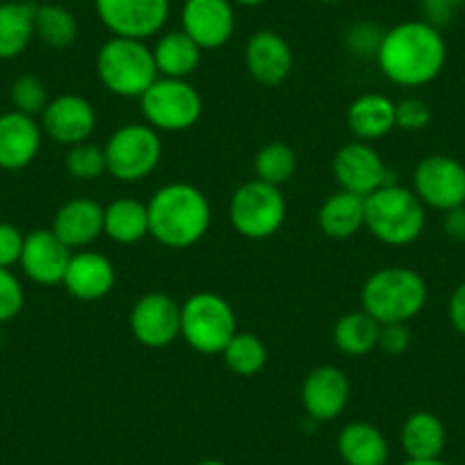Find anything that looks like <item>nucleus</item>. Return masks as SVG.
<instances>
[{
	"label": "nucleus",
	"mask_w": 465,
	"mask_h": 465,
	"mask_svg": "<svg viewBox=\"0 0 465 465\" xmlns=\"http://www.w3.org/2000/svg\"><path fill=\"white\" fill-rule=\"evenodd\" d=\"M231 3L240 7H261L262 3H267V0H231Z\"/></svg>",
	"instance_id": "c03bdc74"
},
{
	"label": "nucleus",
	"mask_w": 465,
	"mask_h": 465,
	"mask_svg": "<svg viewBox=\"0 0 465 465\" xmlns=\"http://www.w3.org/2000/svg\"><path fill=\"white\" fill-rule=\"evenodd\" d=\"M223 365L238 377H253V374L262 372L267 365L270 351H267L265 342L253 333H235L231 342L223 347L222 351Z\"/></svg>",
	"instance_id": "7c9ffc66"
},
{
	"label": "nucleus",
	"mask_w": 465,
	"mask_h": 465,
	"mask_svg": "<svg viewBox=\"0 0 465 465\" xmlns=\"http://www.w3.org/2000/svg\"><path fill=\"white\" fill-rule=\"evenodd\" d=\"M116 272L110 258L96 252L71 253L62 285L80 302H98L114 290Z\"/></svg>",
	"instance_id": "412c9836"
},
{
	"label": "nucleus",
	"mask_w": 465,
	"mask_h": 465,
	"mask_svg": "<svg viewBox=\"0 0 465 465\" xmlns=\"http://www.w3.org/2000/svg\"><path fill=\"white\" fill-rule=\"evenodd\" d=\"M196 465H228V463H223V460H219V459H205Z\"/></svg>",
	"instance_id": "a18cd8bd"
},
{
	"label": "nucleus",
	"mask_w": 465,
	"mask_h": 465,
	"mask_svg": "<svg viewBox=\"0 0 465 465\" xmlns=\"http://www.w3.org/2000/svg\"><path fill=\"white\" fill-rule=\"evenodd\" d=\"M103 235L116 244H137L149 235V210L137 199H116L105 208Z\"/></svg>",
	"instance_id": "cd10ccee"
},
{
	"label": "nucleus",
	"mask_w": 465,
	"mask_h": 465,
	"mask_svg": "<svg viewBox=\"0 0 465 465\" xmlns=\"http://www.w3.org/2000/svg\"><path fill=\"white\" fill-rule=\"evenodd\" d=\"M44 131L35 116L24 112H3L0 114V169L21 172L37 160L42 151Z\"/></svg>",
	"instance_id": "f3484780"
},
{
	"label": "nucleus",
	"mask_w": 465,
	"mask_h": 465,
	"mask_svg": "<svg viewBox=\"0 0 465 465\" xmlns=\"http://www.w3.org/2000/svg\"><path fill=\"white\" fill-rule=\"evenodd\" d=\"M24 244L25 235L19 226L10 222H0V267L12 270L15 265H19Z\"/></svg>",
	"instance_id": "4c0bfd02"
},
{
	"label": "nucleus",
	"mask_w": 465,
	"mask_h": 465,
	"mask_svg": "<svg viewBox=\"0 0 465 465\" xmlns=\"http://www.w3.org/2000/svg\"><path fill=\"white\" fill-rule=\"evenodd\" d=\"M25 306V290L19 276L7 267H0V324L21 315Z\"/></svg>",
	"instance_id": "c9c22d12"
},
{
	"label": "nucleus",
	"mask_w": 465,
	"mask_h": 465,
	"mask_svg": "<svg viewBox=\"0 0 465 465\" xmlns=\"http://www.w3.org/2000/svg\"><path fill=\"white\" fill-rule=\"evenodd\" d=\"M379 347L386 354L400 356L411 347V331L406 324H381V333H379Z\"/></svg>",
	"instance_id": "58836bf2"
},
{
	"label": "nucleus",
	"mask_w": 465,
	"mask_h": 465,
	"mask_svg": "<svg viewBox=\"0 0 465 465\" xmlns=\"http://www.w3.org/2000/svg\"><path fill=\"white\" fill-rule=\"evenodd\" d=\"M351 386L347 374L335 365H320L312 370L302 386V404L317 422H331L347 409Z\"/></svg>",
	"instance_id": "6ab92c4d"
},
{
	"label": "nucleus",
	"mask_w": 465,
	"mask_h": 465,
	"mask_svg": "<svg viewBox=\"0 0 465 465\" xmlns=\"http://www.w3.org/2000/svg\"><path fill=\"white\" fill-rule=\"evenodd\" d=\"M424 10V21L431 24L433 28L440 30L442 25L450 24L454 19V12H456V0H429L422 5Z\"/></svg>",
	"instance_id": "ea45409f"
},
{
	"label": "nucleus",
	"mask_w": 465,
	"mask_h": 465,
	"mask_svg": "<svg viewBox=\"0 0 465 465\" xmlns=\"http://www.w3.org/2000/svg\"><path fill=\"white\" fill-rule=\"evenodd\" d=\"M404 465H447V463H445V460H440V459H424V460L409 459Z\"/></svg>",
	"instance_id": "37998d69"
},
{
	"label": "nucleus",
	"mask_w": 465,
	"mask_h": 465,
	"mask_svg": "<svg viewBox=\"0 0 465 465\" xmlns=\"http://www.w3.org/2000/svg\"><path fill=\"white\" fill-rule=\"evenodd\" d=\"M71 261V249L57 238L51 228H37L25 235L21 270L37 285H60Z\"/></svg>",
	"instance_id": "dca6fc26"
},
{
	"label": "nucleus",
	"mask_w": 465,
	"mask_h": 465,
	"mask_svg": "<svg viewBox=\"0 0 465 465\" xmlns=\"http://www.w3.org/2000/svg\"><path fill=\"white\" fill-rule=\"evenodd\" d=\"M42 131L60 146H75L92 140L98 116L92 103L80 94H62L48 101L42 112Z\"/></svg>",
	"instance_id": "4468645a"
},
{
	"label": "nucleus",
	"mask_w": 465,
	"mask_h": 465,
	"mask_svg": "<svg viewBox=\"0 0 465 465\" xmlns=\"http://www.w3.org/2000/svg\"><path fill=\"white\" fill-rule=\"evenodd\" d=\"M0 340H3V333H0Z\"/></svg>",
	"instance_id": "09e8293b"
},
{
	"label": "nucleus",
	"mask_w": 465,
	"mask_h": 465,
	"mask_svg": "<svg viewBox=\"0 0 465 465\" xmlns=\"http://www.w3.org/2000/svg\"><path fill=\"white\" fill-rule=\"evenodd\" d=\"M347 126L359 142H377L395 131V101L386 94H361L347 110Z\"/></svg>",
	"instance_id": "4be33fe9"
},
{
	"label": "nucleus",
	"mask_w": 465,
	"mask_h": 465,
	"mask_svg": "<svg viewBox=\"0 0 465 465\" xmlns=\"http://www.w3.org/2000/svg\"><path fill=\"white\" fill-rule=\"evenodd\" d=\"M424 203L413 190L400 185H383L365 196V228L386 247H406L422 235Z\"/></svg>",
	"instance_id": "7ed1b4c3"
},
{
	"label": "nucleus",
	"mask_w": 465,
	"mask_h": 465,
	"mask_svg": "<svg viewBox=\"0 0 465 465\" xmlns=\"http://www.w3.org/2000/svg\"><path fill=\"white\" fill-rule=\"evenodd\" d=\"M181 25L201 51H217L235 33V5L231 0H185Z\"/></svg>",
	"instance_id": "2eb2a0df"
},
{
	"label": "nucleus",
	"mask_w": 465,
	"mask_h": 465,
	"mask_svg": "<svg viewBox=\"0 0 465 465\" xmlns=\"http://www.w3.org/2000/svg\"><path fill=\"white\" fill-rule=\"evenodd\" d=\"M413 192L442 213L465 205V167L450 155H427L413 172Z\"/></svg>",
	"instance_id": "f8f14e48"
},
{
	"label": "nucleus",
	"mask_w": 465,
	"mask_h": 465,
	"mask_svg": "<svg viewBox=\"0 0 465 465\" xmlns=\"http://www.w3.org/2000/svg\"><path fill=\"white\" fill-rule=\"evenodd\" d=\"M133 338L149 349H164L181 338V303L164 292H149L133 303Z\"/></svg>",
	"instance_id": "ddd939ff"
},
{
	"label": "nucleus",
	"mask_w": 465,
	"mask_h": 465,
	"mask_svg": "<svg viewBox=\"0 0 465 465\" xmlns=\"http://www.w3.org/2000/svg\"><path fill=\"white\" fill-rule=\"evenodd\" d=\"M442 228H445L447 238L456 240V242H465V205L447 210L445 219H442Z\"/></svg>",
	"instance_id": "a19ab883"
},
{
	"label": "nucleus",
	"mask_w": 465,
	"mask_h": 465,
	"mask_svg": "<svg viewBox=\"0 0 465 465\" xmlns=\"http://www.w3.org/2000/svg\"><path fill=\"white\" fill-rule=\"evenodd\" d=\"M151 51H153L155 69H158L160 78L181 80H187L199 69L201 53H203L183 30L164 33Z\"/></svg>",
	"instance_id": "a878e982"
},
{
	"label": "nucleus",
	"mask_w": 465,
	"mask_h": 465,
	"mask_svg": "<svg viewBox=\"0 0 465 465\" xmlns=\"http://www.w3.org/2000/svg\"><path fill=\"white\" fill-rule=\"evenodd\" d=\"M450 322L460 335H465V281L454 290V292H451Z\"/></svg>",
	"instance_id": "79ce46f5"
},
{
	"label": "nucleus",
	"mask_w": 465,
	"mask_h": 465,
	"mask_svg": "<svg viewBox=\"0 0 465 465\" xmlns=\"http://www.w3.org/2000/svg\"><path fill=\"white\" fill-rule=\"evenodd\" d=\"M317 3H326V5H333V3H342V0H317Z\"/></svg>",
	"instance_id": "49530a36"
},
{
	"label": "nucleus",
	"mask_w": 465,
	"mask_h": 465,
	"mask_svg": "<svg viewBox=\"0 0 465 465\" xmlns=\"http://www.w3.org/2000/svg\"><path fill=\"white\" fill-rule=\"evenodd\" d=\"M103 226H105V208L98 201L80 196L60 205L53 217L51 231L74 252L96 242L103 235Z\"/></svg>",
	"instance_id": "aec40b11"
},
{
	"label": "nucleus",
	"mask_w": 465,
	"mask_h": 465,
	"mask_svg": "<svg viewBox=\"0 0 465 465\" xmlns=\"http://www.w3.org/2000/svg\"><path fill=\"white\" fill-rule=\"evenodd\" d=\"M94 10L112 37L144 42L167 25L172 0H94Z\"/></svg>",
	"instance_id": "9d476101"
},
{
	"label": "nucleus",
	"mask_w": 465,
	"mask_h": 465,
	"mask_svg": "<svg viewBox=\"0 0 465 465\" xmlns=\"http://www.w3.org/2000/svg\"><path fill=\"white\" fill-rule=\"evenodd\" d=\"M288 217V203L281 187L258 178L242 183L232 192L228 219L238 235L247 240H267L281 231Z\"/></svg>",
	"instance_id": "0eeeda50"
},
{
	"label": "nucleus",
	"mask_w": 465,
	"mask_h": 465,
	"mask_svg": "<svg viewBox=\"0 0 465 465\" xmlns=\"http://www.w3.org/2000/svg\"><path fill=\"white\" fill-rule=\"evenodd\" d=\"M107 173L119 183H140L158 169L163 140L149 124H126L116 128L103 146Z\"/></svg>",
	"instance_id": "6e6552de"
},
{
	"label": "nucleus",
	"mask_w": 465,
	"mask_h": 465,
	"mask_svg": "<svg viewBox=\"0 0 465 465\" xmlns=\"http://www.w3.org/2000/svg\"><path fill=\"white\" fill-rule=\"evenodd\" d=\"M10 101H12V110L24 112L28 116H42V112L46 110L48 105V89L37 75H19V78L12 83L10 89Z\"/></svg>",
	"instance_id": "72a5a7b5"
},
{
	"label": "nucleus",
	"mask_w": 465,
	"mask_h": 465,
	"mask_svg": "<svg viewBox=\"0 0 465 465\" xmlns=\"http://www.w3.org/2000/svg\"><path fill=\"white\" fill-rule=\"evenodd\" d=\"M96 75L114 96L142 98L160 78L153 51L140 39L110 37L96 53Z\"/></svg>",
	"instance_id": "39448f33"
},
{
	"label": "nucleus",
	"mask_w": 465,
	"mask_h": 465,
	"mask_svg": "<svg viewBox=\"0 0 465 465\" xmlns=\"http://www.w3.org/2000/svg\"><path fill=\"white\" fill-rule=\"evenodd\" d=\"M381 324L365 311H351L333 326V342L347 356H365L379 347Z\"/></svg>",
	"instance_id": "c85d7f7f"
},
{
	"label": "nucleus",
	"mask_w": 465,
	"mask_h": 465,
	"mask_svg": "<svg viewBox=\"0 0 465 465\" xmlns=\"http://www.w3.org/2000/svg\"><path fill=\"white\" fill-rule=\"evenodd\" d=\"M386 30L374 21H356L344 33V48L359 60H377Z\"/></svg>",
	"instance_id": "f704fd0d"
},
{
	"label": "nucleus",
	"mask_w": 465,
	"mask_h": 465,
	"mask_svg": "<svg viewBox=\"0 0 465 465\" xmlns=\"http://www.w3.org/2000/svg\"><path fill=\"white\" fill-rule=\"evenodd\" d=\"M146 124L158 133H185L199 124L203 98L190 80L158 78L140 98Z\"/></svg>",
	"instance_id": "1a4fd4ad"
},
{
	"label": "nucleus",
	"mask_w": 465,
	"mask_h": 465,
	"mask_svg": "<svg viewBox=\"0 0 465 465\" xmlns=\"http://www.w3.org/2000/svg\"><path fill=\"white\" fill-rule=\"evenodd\" d=\"M244 66L258 84L279 87L292 74V48L274 30H261L244 46Z\"/></svg>",
	"instance_id": "a211bd4d"
},
{
	"label": "nucleus",
	"mask_w": 465,
	"mask_h": 465,
	"mask_svg": "<svg viewBox=\"0 0 465 465\" xmlns=\"http://www.w3.org/2000/svg\"><path fill=\"white\" fill-rule=\"evenodd\" d=\"M238 333L231 303L214 292H196L181 303V338L199 354H222Z\"/></svg>",
	"instance_id": "423d86ee"
},
{
	"label": "nucleus",
	"mask_w": 465,
	"mask_h": 465,
	"mask_svg": "<svg viewBox=\"0 0 465 465\" xmlns=\"http://www.w3.org/2000/svg\"><path fill=\"white\" fill-rule=\"evenodd\" d=\"M35 7L30 0L0 3V60L24 55L35 39Z\"/></svg>",
	"instance_id": "393cba45"
},
{
	"label": "nucleus",
	"mask_w": 465,
	"mask_h": 465,
	"mask_svg": "<svg viewBox=\"0 0 465 465\" xmlns=\"http://www.w3.org/2000/svg\"><path fill=\"white\" fill-rule=\"evenodd\" d=\"M415 3H420V5H424V3H429V0H415Z\"/></svg>",
	"instance_id": "de8ad7c7"
},
{
	"label": "nucleus",
	"mask_w": 465,
	"mask_h": 465,
	"mask_svg": "<svg viewBox=\"0 0 465 465\" xmlns=\"http://www.w3.org/2000/svg\"><path fill=\"white\" fill-rule=\"evenodd\" d=\"M431 122V107L422 98H404L395 103V124L401 131H422Z\"/></svg>",
	"instance_id": "e433bc0d"
},
{
	"label": "nucleus",
	"mask_w": 465,
	"mask_h": 465,
	"mask_svg": "<svg viewBox=\"0 0 465 465\" xmlns=\"http://www.w3.org/2000/svg\"><path fill=\"white\" fill-rule=\"evenodd\" d=\"M35 37L57 51L74 46L78 39V21L74 12L57 3L37 5L35 7Z\"/></svg>",
	"instance_id": "c756f323"
},
{
	"label": "nucleus",
	"mask_w": 465,
	"mask_h": 465,
	"mask_svg": "<svg viewBox=\"0 0 465 465\" xmlns=\"http://www.w3.org/2000/svg\"><path fill=\"white\" fill-rule=\"evenodd\" d=\"M149 235L167 249H187L205 238L213 222L210 201L190 183H167L146 203Z\"/></svg>",
	"instance_id": "f03ea898"
},
{
	"label": "nucleus",
	"mask_w": 465,
	"mask_h": 465,
	"mask_svg": "<svg viewBox=\"0 0 465 465\" xmlns=\"http://www.w3.org/2000/svg\"><path fill=\"white\" fill-rule=\"evenodd\" d=\"M445 440V424L438 415L427 413V411L409 415L401 427V447L409 459H440Z\"/></svg>",
	"instance_id": "bb28decb"
},
{
	"label": "nucleus",
	"mask_w": 465,
	"mask_h": 465,
	"mask_svg": "<svg viewBox=\"0 0 465 465\" xmlns=\"http://www.w3.org/2000/svg\"><path fill=\"white\" fill-rule=\"evenodd\" d=\"M427 283L411 267L377 270L361 290L363 311L379 324H406L427 303Z\"/></svg>",
	"instance_id": "20e7f679"
},
{
	"label": "nucleus",
	"mask_w": 465,
	"mask_h": 465,
	"mask_svg": "<svg viewBox=\"0 0 465 465\" xmlns=\"http://www.w3.org/2000/svg\"><path fill=\"white\" fill-rule=\"evenodd\" d=\"M317 226L331 240L354 238L365 228V196L338 190L317 210Z\"/></svg>",
	"instance_id": "b1692460"
},
{
	"label": "nucleus",
	"mask_w": 465,
	"mask_h": 465,
	"mask_svg": "<svg viewBox=\"0 0 465 465\" xmlns=\"http://www.w3.org/2000/svg\"><path fill=\"white\" fill-rule=\"evenodd\" d=\"M335 447L347 465H386L391 459L388 438L370 422H349L338 433Z\"/></svg>",
	"instance_id": "5701e85b"
},
{
	"label": "nucleus",
	"mask_w": 465,
	"mask_h": 465,
	"mask_svg": "<svg viewBox=\"0 0 465 465\" xmlns=\"http://www.w3.org/2000/svg\"><path fill=\"white\" fill-rule=\"evenodd\" d=\"M253 172L258 181L276 187L285 185L297 172V153L283 142H270L253 158Z\"/></svg>",
	"instance_id": "2f4dec72"
},
{
	"label": "nucleus",
	"mask_w": 465,
	"mask_h": 465,
	"mask_svg": "<svg viewBox=\"0 0 465 465\" xmlns=\"http://www.w3.org/2000/svg\"><path fill=\"white\" fill-rule=\"evenodd\" d=\"M333 178L340 190L368 196L383 185H395V173L386 167L381 153L368 142H349L333 155Z\"/></svg>",
	"instance_id": "9b49d317"
},
{
	"label": "nucleus",
	"mask_w": 465,
	"mask_h": 465,
	"mask_svg": "<svg viewBox=\"0 0 465 465\" xmlns=\"http://www.w3.org/2000/svg\"><path fill=\"white\" fill-rule=\"evenodd\" d=\"M64 167L71 178L80 183L98 181L103 173H107L105 151L101 146L92 144V142H83V144L69 146L64 158Z\"/></svg>",
	"instance_id": "473e14b6"
},
{
	"label": "nucleus",
	"mask_w": 465,
	"mask_h": 465,
	"mask_svg": "<svg viewBox=\"0 0 465 465\" xmlns=\"http://www.w3.org/2000/svg\"><path fill=\"white\" fill-rule=\"evenodd\" d=\"M447 44L427 21H404L386 30L377 53L379 71L400 87H422L445 69Z\"/></svg>",
	"instance_id": "f257e3e1"
}]
</instances>
